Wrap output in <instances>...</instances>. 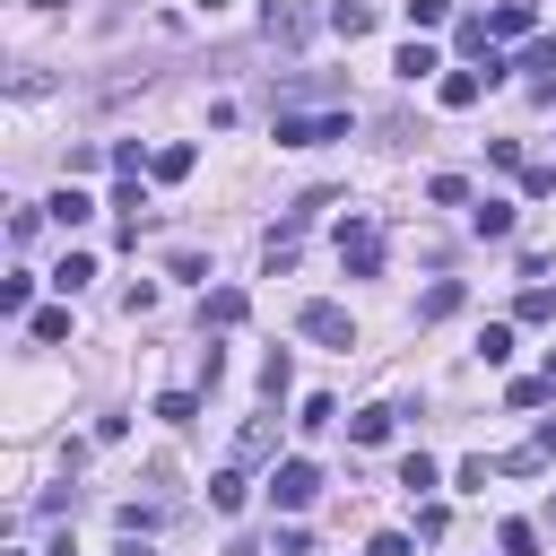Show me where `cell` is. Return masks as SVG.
I'll return each instance as SVG.
<instances>
[{"label": "cell", "mask_w": 556, "mask_h": 556, "mask_svg": "<svg viewBox=\"0 0 556 556\" xmlns=\"http://www.w3.org/2000/svg\"><path fill=\"white\" fill-rule=\"evenodd\" d=\"M278 148H330V139H348V104H313V113H278V130H269Z\"/></svg>", "instance_id": "obj_1"}, {"label": "cell", "mask_w": 556, "mask_h": 556, "mask_svg": "<svg viewBox=\"0 0 556 556\" xmlns=\"http://www.w3.org/2000/svg\"><path fill=\"white\" fill-rule=\"evenodd\" d=\"M339 269H348V278H374V269H382V226H374V217H348V226H339Z\"/></svg>", "instance_id": "obj_2"}, {"label": "cell", "mask_w": 556, "mask_h": 556, "mask_svg": "<svg viewBox=\"0 0 556 556\" xmlns=\"http://www.w3.org/2000/svg\"><path fill=\"white\" fill-rule=\"evenodd\" d=\"M313 495H321V469H313V460H278V469H269V504H278V513H304Z\"/></svg>", "instance_id": "obj_3"}, {"label": "cell", "mask_w": 556, "mask_h": 556, "mask_svg": "<svg viewBox=\"0 0 556 556\" xmlns=\"http://www.w3.org/2000/svg\"><path fill=\"white\" fill-rule=\"evenodd\" d=\"M261 35H269L278 52H295V43L313 35V9H304V0H261Z\"/></svg>", "instance_id": "obj_4"}, {"label": "cell", "mask_w": 556, "mask_h": 556, "mask_svg": "<svg viewBox=\"0 0 556 556\" xmlns=\"http://www.w3.org/2000/svg\"><path fill=\"white\" fill-rule=\"evenodd\" d=\"M295 330H304V339H321V348H356L348 304H304V313H295Z\"/></svg>", "instance_id": "obj_5"}, {"label": "cell", "mask_w": 556, "mask_h": 556, "mask_svg": "<svg viewBox=\"0 0 556 556\" xmlns=\"http://www.w3.org/2000/svg\"><path fill=\"white\" fill-rule=\"evenodd\" d=\"M486 87H495L486 70H443V78H434V104H443V113H469Z\"/></svg>", "instance_id": "obj_6"}, {"label": "cell", "mask_w": 556, "mask_h": 556, "mask_svg": "<svg viewBox=\"0 0 556 556\" xmlns=\"http://www.w3.org/2000/svg\"><path fill=\"white\" fill-rule=\"evenodd\" d=\"M43 217H52V226H87V217H96V200H87L78 182H61V191L43 200Z\"/></svg>", "instance_id": "obj_7"}, {"label": "cell", "mask_w": 556, "mask_h": 556, "mask_svg": "<svg viewBox=\"0 0 556 556\" xmlns=\"http://www.w3.org/2000/svg\"><path fill=\"white\" fill-rule=\"evenodd\" d=\"M243 313H252V295H243V287H217V295L200 304V321H208V330H235Z\"/></svg>", "instance_id": "obj_8"}, {"label": "cell", "mask_w": 556, "mask_h": 556, "mask_svg": "<svg viewBox=\"0 0 556 556\" xmlns=\"http://www.w3.org/2000/svg\"><path fill=\"white\" fill-rule=\"evenodd\" d=\"M269 443H278V417H252V426L235 434V469H252V460H269Z\"/></svg>", "instance_id": "obj_9"}, {"label": "cell", "mask_w": 556, "mask_h": 556, "mask_svg": "<svg viewBox=\"0 0 556 556\" xmlns=\"http://www.w3.org/2000/svg\"><path fill=\"white\" fill-rule=\"evenodd\" d=\"M191 165H200V156H191V139H165V148L148 156V174H156V182H182Z\"/></svg>", "instance_id": "obj_10"}, {"label": "cell", "mask_w": 556, "mask_h": 556, "mask_svg": "<svg viewBox=\"0 0 556 556\" xmlns=\"http://www.w3.org/2000/svg\"><path fill=\"white\" fill-rule=\"evenodd\" d=\"M460 313V278H434L426 295H417V321H452Z\"/></svg>", "instance_id": "obj_11"}, {"label": "cell", "mask_w": 556, "mask_h": 556, "mask_svg": "<svg viewBox=\"0 0 556 556\" xmlns=\"http://www.w3.org/2000/svg\"><path fill=\"white\" fill-rule=\"evenodd\" d=\"M243 495H252V478H243V469L226 460V469L208 478V504H217V513H243Z\"/></svg>", "instance_id": "obj_12"}, {"label": "cell", "mask_w": 556, "mask_h": 556, "mask_svg": "<svg viewBox=\"0 0 556 556\" xmlns=\"http://www.w3.org/2000/svg\"><path fill=\"white\" fill-rule=\"evenodd\" d=\"M504 35H530V0H504V9L486 17V43H504Z\"/></svg>", "instance_id": "obj_13"}, {"label": "cell", "mask_w": 556, "mask_h": 556, "mask_svg": "<svg viewBox=\"0 0 556 556\" xmlns=\"http://www.w3.org/2000/svg\"><path fill=\"white\" fill-rule=\"evenodd\" d=\"M513 313H521V321H556V287H547V278H530V287H521V304H513Z\"/></svg>", "instance_id": "obj_14"}, {"label": "cell", "mask_w": 556, "mask_h": 556, "mask_svg": "<svg viewBox=\"0 0 556 556\" xmlns=\"http://www.w3.org/2000/svg\"><path fill=\"white\" fill-rule=\"evenodd\" d=\"M521 70H530V78H539V87H547V96H556V35H539V43H530V52H521Z\"/></svg>", "instance_id": "obj_15"}, {"label": "cell", "mask_w": 556, "mask_h": 556, "mask_svg": "<svg viewBox=\"0 0 556 556\" xmlns=\"http://www.w3.org/2000/svg\"><path fill=\"white\" fill-rule=\"evenodd\" d=\"M391 70H400V78H408V87H417V78H434V70H443V61H434V43H408V52H400V61H391Z\"/></svg>", "instance_id": "obj_16"}, {"label": "cell", "mask_w": 556, "mask_h": 556, "mask_svg": "<svg viewBox=\"0 0 556 556\" xmlns=\"http://www.w3.org/2000/svg\"><path fill=\"white\" fill-rule=\"evenodd\" d=\"M348 434H356V443H391V408H356Z\"/></svg>", "instance_id": "obj_17"}, {"label": "cell", "mask_w": 556, "mask_h": 556, "mask_svg": "<svg viewBox=\"0 0 556 556\" xmlns=\"http://www.w3.org/2000/svg\"><path fill=\"white\" fill-rule=\"evenodd\" d=\"M330 26H339V35H348V43H356V35H365V26H374V9H365V0H339V9H330Z\"/></svg>", "instance_id": "obj_18"}, {"label": "cell", "mask_w": 556, "mask_h": 556, "mask_svg": "<svg viewBox=\"0 0 556 556\" xmlns=\"http://www.w3.org/2000/svg\"><path fill=\"white\" fill-rule=\"evenodd\" d=\"M469 226H478V235H513V208H504V200H478Z\"/></svg>", "instance_id": "obj_19"}, {"label": "cell", "mask_w": 556, "mask_h": 556, "mask_svg": "<svg viewBox=\"0 0 556 556\" xmlns=\"http://www.w3.org/2000/svg\"><path fill=\"white\" fill-rule=\"evenodd\" d=\"M87 278H96V261H87V252H70V261H61V269H52V287H61V295H78V287H87Z\"/></svg>", "instance_id": "obj_20"}, {"label": "cell", "mask_w": 556, "mask_h": 556, "mask_svg": "<svg viewBox=\"0 0 556 556\" xmlns=\"http://www.w3.org/2000/svg\"><path fill=\"white\" fill-rule=\"evenodd\" d=\"M26 330H35V348H61V339H70V313H61V304H52V313H35V321H26Z\"/></svg>", "instance_id": "obj_21"}, {"label": "cell", "mask_w": 556, "mask_h": 556, "mask_svg": "<svg viewBox=\"0 0 556 556\" xmlns=\"http://www.w3.org/2000/svg\"><path fill=\"white\" fill-rule=\"evenodd\" d=\"M478 356L504 365V356H513V321H486V330H478Z\"/></svg>", "instance_id": "obj_22"}, {"label": "cell", "mask_w": 556, "mask_h": 556, "mask_svg": "<svg viewBox=\"0 0 556 556\" xmlns=\"http://www.w3.org/2000/svg\"><path fill=\"white\" fill-rule=\"evenodd\" d=\"M156 417H165V426H191V417H200V391H165Z\"/></svg>", "instance_id": "obj_23"}, {"label": "cell", "mask_w": 556, "mask_h": 556, "mask_svg": "<svg viewBox=\"0 0 556 556\" xmlns=\"http://www.w3.org/2000/svg\"><path fill=\"white\" fill-rule=\"evenodd\" d=\"M400 486H408V495H434V460L408 452V460H400Z\"/></svg>", "instance_id": "obj_24"}, {"label": "cell", "mask_w": 556, "mask_h": 556, "mask_svg": "<svg viewBox=\"0 0 556 556\" xmlns=\"http://www.w3.org/2000/svg\"><path fill=\"white\" fill-rule=\"evenodd\" d=\"M495 547H504V556H539V530H530V521H504Z\"/></svg>", "instance_id": "obj_25"}, {"label": "cell", "mask_w": 556, "mask_h": 556, "mask_svg": "<svg viewBox=\"0 0 556 556\" xmlns=\"http://www.w3.org/2000/svg\"><path fill=\"white\" fill-rule=\"evenodd\" d=\"M426 200H434V208H460V200H469V182H460V174H434V182H426Z\"/></svg>", "instance_id": "obj_26"}, {"label": "cell", "mask_w": 556, "mask_h": 556, "mask_svg": "<svg viewBox=\"0 0 556 556\" xmlns=\"http://www.w3.org/2000/svg\"><path fill=\"white\" fill-rule=\"evenodd\" d=\"M330 417H339V400H330V391H313V400H304V417H295V426H304V434H321V426H330Z\"/></svg>", "instance_id": "obj_27"}, {"label": "cell", "mask_w": 556, "mask_h": 556, "mask_svg": "<svg viewBox=\"0 0 556 556\" xmlns=\"http://www.w3.org/2000/svg\"><path fill=\"white\" fill-rule=\"evenodd\" d=\"M156 521H165V504H139V495L122 504V530H130V539H139V530H156Z\"/></svg>", "instance_id": "obj_28"}, {"label": "cell", "mask_w": 556, "mask_h": 556, "mask_svg": "<svg viewBox=\"0 0 556 556\" xmlns=\"http://www.w3.org/2000/svg\"><path fill=\"white\" fill-rule=\"evenodd\" d=\"M26 295H35V278L17 269V278H0V313H26Z\"/></svg>", "instance_id": "obj_29"}, {"label": "cell", "mask_w": 556, "mask_h": 556, "mask_svg": "<svg viewBox=\"0 0 556 556\" xmlns=\"http://www.w3.org/2000/svg\"><path fill=\"white\" fill-rule=\"evenodd\" d=\"M452 17V0H408V26H443Z\"/></svg>", "instance_id": "obj_30"}, {"label": "cell", "mask_w": 556, "mask_h": 556, "mask_svg": "<svg viewBox=\"0 0 556 556\" xmlns=\"http://www.w3.org/2000/svg\"><path fill=\"white\" fill-rule=\"evenodd\" d=\"M365 556H408V539H400V530H374V547H365Z\"/></svg>", "instance_id": "obj_31"}, {"label": "cell", "mask_w": 556, "mask_h": 556, "mask_svg": "<svg viewBox=\"0 0 556 556\" xmlns=\"http://www.w3.org/2000/svg\"><path fill=\"white\" fill-rule=\"evenodd\" d=\"M530 452H539V460H556V417H547V426L530 434Z\"/></svg>", "instance_id": "obj_32"}, {"label": "cell", "mask_w": 556, "mask_h": 556, "mask_svg": "<svg viewBox=\"0 0 556 556\" xmlns=\"http://www.w3.org/2000/svg\"><path fill=\"white\" fill-rule=\"evenodd\" d=\"M122 556H156V547H148V539H130V547H122Z\"/></svg>", "instance_id": "obj_33"}]
</instances>
